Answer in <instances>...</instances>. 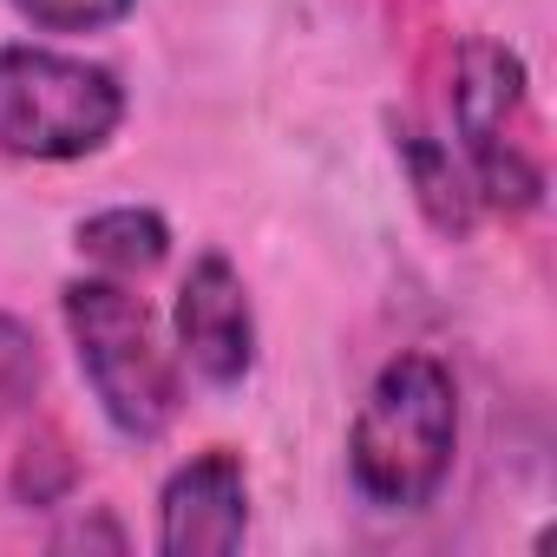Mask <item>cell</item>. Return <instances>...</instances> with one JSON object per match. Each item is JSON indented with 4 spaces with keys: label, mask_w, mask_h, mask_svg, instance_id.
Instances as JSON below:
<instances>
[{
    "label": "cell",
    "mask_w": 557,
    "mask_h": 557,
    "mask_svg": "<svg viewBox=\"0 0 557 557\" xmlns=\"http://www.w3.org/2000/svg\"><path fill=\"white\" fill-rule=\"evenodd\" d=\"M47 544H53V550H92V544H99V550H125V531H119V524H112L106 511H86V518L60 524V531H53Z\"/></svg>",
    "instance_id": "7c38bea8"
},
{
    "label": "cell",
    "mask_w": 557,
    "mask_h": 557,
    "mask_svg": "<svg viewBox=\"0 0 557 557\" xmlns=\"http://www.w3.org/2000/svg\"><path fill=\"white\" fill-rule=\"evenodd\" d=\"M125 119L119 73L53 53V47H0V151L14 158H86Z\"/></svg>",
    "instance_id": "3957f363"
},
{
    "label": "cell",
    "mask_w": 557,
    "mask_h": 557,
    "mask_svg": "<svg viewBox=\"0 0 557 557\" xmlns=\"http://www.w3.org/2000/svg\"><path fill=\"white\" fill-rule=\"evenodd\" d=\"M14 8L47 27V34H92V27H112L132 14V0H14Z\"/></svg>",
    "instance_id": "8fae6325"
},
{
    "label": "cell",
    "mask_w": 557,
    "mask_h": 557,
    "mask_svg": "<svg viewBox=\"0 0 557 557\" xmlns=\"http://www.w3.org/2000/svg\"><path fill=\"white\" fill-rule=\"evenodd\" d=\"M66 329L79 348V368L106 407V420L125 440H158L177 420V368L151 342V315L132 289H119L112 275L66 289Z\"/></svg>",
    "instance_id": "277c9868"
},
{
    "label": "cell",
    "mask_w": 557,
    "mask_h": 557,
    "mask_svg": "<svg viewBox=\"0 0 557 557\" xmlns=\"http://www.w3.org/2000/svg\"><path fill=\"white\" fill-rule=\"evenodd\" d=\"M73 479H79V466H73V453H66V440L53 426L34 433L21 446V459H14V498L21 505H60L73 492Z\"/></svg>",
    "instance_id": "9c48e42d"
},
{
    "label": "cell",
    "mask_w": 557,
    "mask_h": 557,
    "mask_svg": "<svg viewBox=\"0 0 557 557\" xmlns=\"http://www.w3.org/2000/svg\"><path fill=\"white\" fill-rule=\"evenodd\" d=\"M40 374H47V361H40L34 329L14 322V315H0V426H8L14 413H27V400L40 394Z\"/></svg>",
    "instance_id": "30bf717a"
},
{
    "label": "cell",
    "mask_w": 557,
    "mask_h": 557,
    "mask_svg": "<svg viewBox=\"0 0 557 557\" xmlns=\"http://www.w3.org/2000/svg\"><path fill=\"white\" fill-rule=\"evenodd\" d=\"M171 249V230L158 210H138V203H119V210H99L79 223V256L99 262L106 275H145L158 269Z\"/></svg>",
    "instance_id": "ba28073f"
},
{
    "label": "cell",
    "mask_w": 557,
    "mask_h": 557,
    "mask_svg": "<svg viewBox=\"0 0 557 557\" xmlns=\"http://www.w3.org/2000/svg\"><path fill=\"white\" fill-rule=\"evenodd\" d=\"M453 453H459V387L446 361L440 355L387 361L348 433L355 492L381 511H420L440 498Z\"/></svg>",
    "instance_id": "6da1fadb"
},
{
    "label": "cell",
    "mask_w": 557,
    "mask_h": 557,
    "mask_svg": "<svg viewBox=\"0 0 557 557\" xmlns=\"http://www.w3.org/2000/svg\"><path fill=\"white\" fill-rule=\"evenodd\" d=\"M453 125L459 151L472 171V190L524 216L544 203V145H537V112H531V79L524 60L498 40H466L453 66Z\"/></svg>",
    "instance_id": "7a4b0ae2"
},
{
    "label": "cell",
    "mask_w": 557,
    "mask_h": 557,
    "mask_svg": "<svg viewBox=\"0 0 557 557\" xmlns=\"http://www.w3.org/2000/svg\"><path fill=\"white\" fill-rule=\"evenodd\" d=\"M400 164H407L413 197H420V210H426V223H433L440 236H466V230L479 223V190H472V177L453 164V151H446L433 132L400 125Z\"/></svg>",
    "instance_id": "52a82bcc"
},
{
    "label": "cell",
    "mask_w": 557,
    "mask_h": 557,
    "mask_svg": "<svg viewBox=\"0 0 557 557\" xmlns=\"http://www.w3.org/2000/svg\"><path fill=\"white\" fill-rule=\"evenodd\" d=\"M177 348L210 387H236L256 361V322L230 256H197L177 289Z\"/></svg>",
    "instance_id": "8992f818"
},
{
    "label": "cell",
    "mask_w": 557,
    "mask_h": 557,
    "mask_svg": "<svg viewBox=\"0 0 557 557\" xmlns=\"http://www.w3.org/2000/svg\"><path fill=\"white\" fill-rule=\"evenodd\" d=\"M249 531V479L236 453H197L158 498V544L171 557H223Z\"/></svg>",
    "instance_id": "5b68a950"
}]
</instances>
